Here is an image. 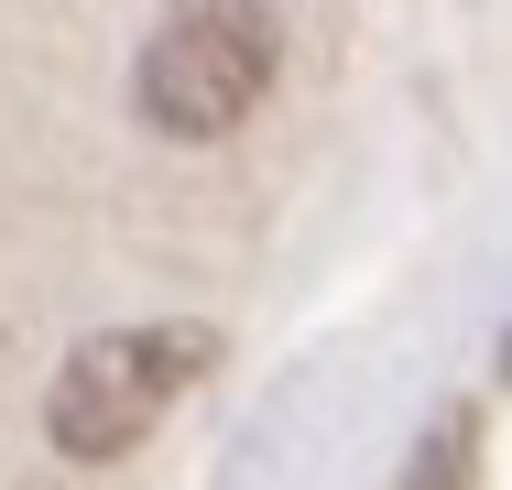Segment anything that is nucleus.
Masks as SVG:
<instances>
[{"label":"nucleus","mask_w":512,"mask_h":490,"mask_svg":"<svg viewBox=\"0 0 512 490\" xmlns=\"http://www.w3.org/2000/svg\"><path fill=\"white\" fill-rule=\"evenodd\" d=\"M218 371V327L207 316H164V327H99L66 349V371L44 392V447L99 469V458H131L186 392Z\"/></svg>","instance_id":"1"},{"label":"nucleus","mask_w":512,"mask_h":490,"mask_svg":"<svg viewBox=\"0 0 512 490\" xmlns=\"http://www.w3.org/2000/svg\"><path fill=\"white\" fill-rule=\"evenodd\" d=\"M273 66H284L273 0H175L153 22V44H142L131 98H142V120L164 142H229L251 120V98L273 88Z\"/></svg>","instance_id":"2"},{"label":"nucleus","mask_w":512,"mask_h":490,"mask_svg":"<svg viewBox=\"0 0 512 490\" xmlns=\"http://www.w3.org/2000/svg\"><path fill=\"white\" fill-rule=\"evenodd\" d=\"M480 480H491V425H480V403H436L425 436L404 447V469H393V490H480Z\"/></svg>","instance_id":"3"},{"label":"nucleus","mask_w":512,"mask_h":490,"mask_svg":"<svg viewBox=\"0 0 512 490\" xmlns=\"http://www.w3.org/2000/svg\"><path fill=\"white\" fill-rule=\"evenodd\" d=\"M502 382H512V327H502Z\"/></svg>","instance_id":"4"}]
</instances>
